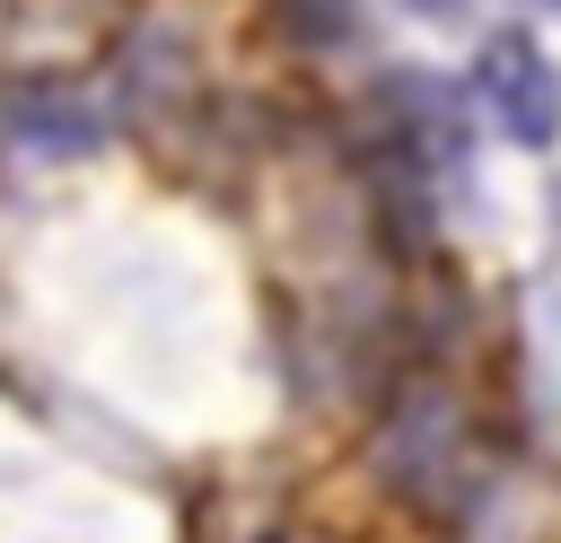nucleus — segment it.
Here are the masks:
<instances>
[{
    "instance_id": "obj_1",
    "label": "nucleus",
    "mask_w": 561,
    "mask_h": 543,
    "mask_svg": "<svg viewBox=\"0 0 561 543\" xmlns=\"http://www.w3.org/2000/svg\"><path fill=\"white\" fill-rule=\"evenodd\" d=\"M473 96L491 105V123L517 140V149H552L561 140V70L543 61L535 35H491L482 61H473Z\"/></svg>"
},
{
    "instance_id": "obj_2",
    "label": "nucleus",
    "mask_w": 561,
    "mask_h": 543,
    "mask_svg": "<svg viewBox=\"0 0 561 543\" xmlns=\"http://www.w3.org/2000/svg\"><path fill=\"white\" fill-rule=\"evenodd\" d=\"M421 9H456V0H421Z\"/></svg>"
},
{
    "instance_id": "obj_3",
    "label": "nucleus",
    "mask_w": 561,
    "mask_h": 543,
    "mask_svg": "<svg viewBox=\"0 0 561 543\" xmlns=\"http://www.w3.org/2000/svg\"><path fill=\"white\" fill-rule=\"evenodd\" d=\"M543 9H561V0H543Z\"/></svg>"
}]
</instances>
